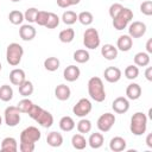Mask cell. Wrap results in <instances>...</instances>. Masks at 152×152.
Here are the masks:
<instances>
[{
	"label": "cell",
	"mask_w": 152,
	"mask_h": 152,
	"mask_svg": "<svg viewBox=\"0 0 152 152\" xmlns=\"http://www.w3.org/2000/svg\"><path fill=\"white\" fill-rule=\"evenodd\" d=\"M28 116L31 119H33L34 121H37L42 127L44 128H49L52 126L53 124V116L50 112L43 109L40 106H37L33 103V106L31 107V109L28 110Z\"/></svg>",
	"instance_id": "6da1fadb"
},
{
	"label": "cell",
	"mask_w": 152,
	"mask_h": 152,
	"mask_svg": "<svg viewBox=\"0 0 152 152\" xmlns=\"http://www.w3.org/2000/svg\"><path fill=\"white\" fill-rule=\"evenodd\" d=\"M88 94L95 102H102L106 99V90L100 77L93 76L88 81Z\"/></svg>",
	"instance_id": "7a4b0ae2"
},
{
	"label": "cell",
	"mask_w": 152,
	"mask_h": 152,
	"mask_svg": "<svg viewBox=\"0 0 152 152\" xmlns=\"http://www.w3.org/2000/svg\"><path fill=\"white\" fill-rule=\"evenodd\" d=\"M146 128H147V116H146V114L142 113V112L134 113L131 118V124H129L131 132L134 135L139 137V135H142L146 132Z\"/></svg>",
	"instance_id": "3957f363"
},
{
	"label": "cell",
	"mask_w": 152,
	"mask_h": 152,
	"mask_svg": "<svg viewBox=\"0 0 152 152\" xmlns=\"http://www.w3.org/2000/svg\"><path fill=\"white\" fill-rule=\"evenodd\" d=\"M24 49L18 43H11L6 49V59L7 63L12 66H17L23 58Z\"/></svg>",
	"instance_id": "277c9868"
},
{
	"label": "cell",
	"mask_w": 152,
	"mask_h": 152,
	"mask_svg": "<svg viewBox=\"0 0 152 152\" xmlns=\"http://www.w3.org/2000/svg\"><path fill=\"white\" fill-rule=\"evenodd\" d=\"M133 19V12L132 10L127 8V7H124L122 11L113 19V26L115 30L118 31H121L124 28L127 27V25L131 23V20Z\"/></svg>",
	"instance_id": "5b68a950"
},
{
	"label": "cell",
	"mask_w": 152,
	"mask_h": 152,
	"mask_svg": "<svg viewBox=\"0 0 152 152\" xmlns=\"http://www.w3.org/2000/svg\"><path fill=\"white\" fill-rule=\"evenodd\" d=\"M83 44L87 49L94 50L100 45V34L99 31L94 27H89L83 33Z\"/></svg>",
	"instance_id": "8992f818"
},
{
	"label": "cell",
	"mask_w": 152,
	"mask_h": 152,
	"mask_svg": "<svg viewBox=\"0 0 152 152\" xmlns=\"http://www.w3.org/2000/svg\"><path fill=\"white\" fill-rule=\"evenodd\" d=\"M42 137L40 131L34 126H28L20 133V142H33L36 144Z\"/></svg>",
	"instance_id": "52a82bcc"
},
{
	"label": "cell",
	"mask_w": 152,
	"mask_h": 152,
	"mask_svg": "<svg viewBox=\"0 0 152 152\" xmlns=\"http://www.w3.org/2000/svg\"><path fill=\"white\" fill-rule=\"evenodd\" d=\"M5 124L8 127H15L20 122V110L17 106H10L5 109Z\"/></svg>",
	"instance_id": "ba28073f"
},
{
	"label": "cell",
	"mask_w": 152,
	"mask_h": 152,
	"mask_svg": "<svg viewBox=\"0 0 152 152\" xmlns=\"http://www.w3.org/2000/svg\"><path fill=\"white\" fill-rule=\"evenodd\" d=\"M91 109H93V104H91V102H90L88 99H86V97L80 99L78 102L72 107L74 114H75L76 116H78V118H84V116H87V115L91 112Z\"/></svg>",
	"instance_id": "9c48e42d"
},
{
	"label": "cell",
	"mask_w": 152,
	"mask_h": 152,
	"mask_svg": "<svg viewBox=\"0 0 152 152\" xmlns=\"http://www.w3.org/2000/svg\"><path fill=\"white\" fill-rule=\"evenodd\" d=\"M114 124H115V115L112 113H104L97 119L96 126L100 129V132L106 133V132L110 131V128L114 126Z\"/></svg>",
	"instance_id": "30bf717a"
},
{
	"label": "cell",
	"mask_w": 152,
	"mask_h": 152,
	"mask_svg": "<svg viewBox=\"0 0 152 152\" xmlns=\"http://www.w3.org/2000/svg\"><path fill=\"white\" fill-rule=\"evenodd\" d=\"M146 33V25L142 21H133L128 26V36L131 38H140Z\"/></svg>",
	"instance_id": "8fae6325"
},
{
	"label": "cell",
	"mask_w": 152,
	"mask_h": 152,
	"mask_svg": "<svg viewBox=\"0 0 152 152\" xmlns=\"http://www.w3.org/2000/svg\"><path fill=\"white\" fill-rule=\"evenodd\" d=\"M112 108L115 113L118 114H125L128 109H129V101L127 97H124V96H119L116 97L113 103H112Z\"/></svg>",
	"instance_id": "7c38bea8"
},
{
	"label": "cell",
	"mask_w": 152,
	"mask_h": 152,
	"mask_svg": "<svg viewBox=\"0 0 152 152\" xmlns=\"http://www.w3.org/2000/svg\"><path fill=\"white\" fill-rule=\"evenodd\" d=\"M121 70L116 66H108L104 69L103 71V76H104V80L109 83H115L118 82L120 78H121Z\"/></svg>",
	"instance_id": "4fadbf2b"
},
{
	"label": "cell",
	"mask_w": 152,
	"mask_h": 152,
	"mask_svg": "<svg viewBox=\"0 0 152 152\" xmlns=\"http://www.w3.org/2000/svg\"><path fill=\"white\" fill-rule=\"evenodd\" d=\"M80 75H81V70L76 65H68L63 71V77L68 82H75L76 80H78Z\"/></svg>",
	"instance_id": "5bb4252c"
},
{
	"label": "cell",
	"mask_w": 152,
	"mask_h": 152,
	"mask_svg": "<svg viewBox=\"0 0 152 152\" xmlns=\"http://www.w3.org/2000/svg\"><path fill=\"white\" fill-rule=\"evenodd\" d=\"M36 28L32 26V25H28V24H25V25H21V27L19 28V36L25 42H30L32 40L34 37H36Z\"/></svg>",
	"instance_id": "9a60e30c"
},
{
	"label": "cell",
	"mask_w": 152,
	"mask_h": 152,
	"mask_svg": "<svg viewBox=\"0 0 152 152\" xmlns=\"http://www.w3.org/2000/svg\"><path fill=\"white\" fill-rule=\"evenodd\" d=\"M132 45H133V39L128 34H122L118 38V42H116V49L118 50L127 52L132 49Z\"/></svg>",
	"instance_id": "2e32d148"
},
{
	"label": "cell",
	"mask_w": 152,
	"mask_h": 152,
	"mask_svg": "<svg viewBox=\"0 0 152 152\" xmlns=\"http://www.w3.org/2000/svg\"><path fill=\"white\" fill-rule=\"evenodd\" d=\"M25 80H26V75H25V71L23 69L15 68L10 72V81L13 86L19 87Z\"/></svg>",
	"instance_id": "e0dca14e"
},
{
	"label": "cell",
	"mask_w": 152,
	"mask_h": 152,
	"mask_svg": "<svg viewBox=\"0 0 152 152\" xmlns=\"http://www.w3.org/2000/svg\"><path fill=\"white\" fill-rule=\"evenodd\" d=\"M101 55L107 61H113L118 57V49L113 44H104L101 48Z\"/></svg>",
	"instance_id": "ac0fdd59"
},
{
	"label": "cell",
	"mask_w": 152,
	"mask_h": 152,
	"mask_svg": "<svg viewBox=\"0 0 152 152\" xmlns=\"http://www.w3.org/2000/svg\"><path fill=\"white\" fill-rule=\"evenodd\" d=\"M71 95V90L66 84H58L55 88V96L59 101H66Z\"/></svg>",
	"instance_id": "d6986e66"
},
{
	"label": "cell",
	"mask_w": 152,
	"mask_h": 152,
	"mask_svg": "<svg viewBox=\"0 0 152 152\" xmlns=\"http://www.w3.org/2000/svg\"><path fill=\"white\" fill-rule=\"evenodd\" d=\"M1 151L4 152H17L18 142L13 137H6L1 141Z\"/></svg>",
	"instance_id": "ffe728a7"
},
{
	"label": "cell",
	"mask_w": 152,
	"mask_h": 152,
	"mask_svg": "<svg viewBox=\"0 0 152 152\" xmlns=\"http://www.w3.org/2000/svg\"><path fill=\"white\" fill-rule=\"evenodd\" d=\"M126 96L128 100H138L141 96V87L138 83H131L126 88Z\"/></svg>",
	"instance_id": "44dd1931"
},
{
	"label": "cell",
	"mask_w": 152,
	"mask_h": 152,
	"mask_svg": "<svg viewBox=\"0 0 152 152\" xmlns=\"http://www.w3.org/2000/svg\"><path fill=\"white\" fill-rule=\"evenodd\" d=\"M109 148L114 152H121L126 150V140L122 137H114L109 141Z\"/></svg>",
	"instance_id": "7402d4cb"
},
{
	"label": "cell",
	"mask_w": 152,
	"mask_h": 152,
	"mask_svg": "<svg viewBox=\"0 0 152 152\" xmlns=\"http://www.w3.org/2000/svg\"><path fill=\"white\" fill-rule=\"evenodd\" d=\"M46 142L51 147H59L63 144V137L58 132H50L46 137Z\"/></svg>",
	"instance_id": "603a6c76"
},
{
	"label": "cell",
	"mask_w": 152,
	"mask_h": 152,
	"mask_svg": "<svg viewBox=\"0 0 152 152\" xmlns=\"http://www.w3.org/2000/svg\"><path fill=\"white\" fill-rule=\"evenodd\" d=\"M104 142V138L102 135V133H99V132H95V133H91L89 139H88V144L91 148H100Z\"/></svg>",
	"instance_id": "cb8c5ba5"
},
{
	"label": "cell",
	"mask_w": 152,
	"mask_h": 152,
	"mask_svg": "<svg viewBox=\"0 0 152 152\" xmlns=\"http://www.w3.org/2000/svg\"><path fill=\"white\" fill-rule=\"evenodd\" d=\"M71 145L76 150H84L87 147V145H88V140L81 133H77V134H74L72 135V138H71Z\"/></svg>",
	"instance_id": "d4e9b609"
},
{
	"label": "cell",
	"mask_w": 152,
	"mask_h": 152,
	"mask_svg": "<svg viewBox=\"0 0 152 152\" xmlns=\"http://www.w3.org/2000/svg\"><path fill=\"white\" fill-rule=\"evenodd\" d=\"M58 125H59V128L63 132H70V131H72L75 128V121H74V119L71 116H68V115L61 118Z\"/></svg>",
	"instance_id": "484cf974"
},
{
	"label": "cell",
	"mask_w": 152,
	"mask_h": 152,
	"mask_svg": "<svg viewBox=\"0 0 152 152\" xmlns=\"http://www.w3.org/2000/svg\"><path fill=\"white\" fill-rule=\"evenodd\" d=\"M18 90H19V94H20L21 96L27 97V96L32 95V93H33V90H34V88H33V83H32L31 81L25 80V81L18 87Z\"/></svg>",
	"instance_id": "4316f807"
},
{
	"label": "cell",
	"mask_w": 152,
	"mask_h": 152,
	"mask_svg": "<svg viewBox=\"0 0 152 152\" xmlns=\"http://www.w3.org/2000/svg\"><path fill=\"white\" fill-rule=\"evenodd\" d=\"M134 63L137 66H147L150 64V53L147 52H138L134 56Z\"/></svg>",
	"instance_id": "83f0119b"
},
{
	"label": "cell",
	"mask_w": 152,
	"mask_h": 152,
	"mask_svg": "<svg viewBox=\"0 0 152 152\" xmlns=\"http://www.w3.org/2000/svg\"><path fill=\"white\" fill-rule=\"evenodd\" d=\"M13 99V89L8 84H4L0 87V100L4 102H8Z\"/></svg>",
	"instance_id": "f1b7e54d"
},
{
	"label": "cell",
	"mask_w": 152,
	"mask_h": 152,
	"mask_svg": "<svg viewBox=\"0 0 152 152\" xmlns=\"http://www.w3.org/2000/svg\"><path fill=\"white\" fill-rule=\"evenodd\" d=\"M58 38L62 43H71L75 38V31L72 28H65L62 30L58 34Z\"/></svg>",
	"instance_id": "f546056e"
},
{
	"label": "cell",
	"mask_w": 152,
	"mask_h": 152,
	"mask_svg": "<svg viewBox=\"0 0 152 152\" xmlns=\"http://www.w3.org/2000/svg\"><path fill=\"white\" fill-rule=\"evenodd\" d=\"M8 20L10 23H12L13 25H20L25 19H24V13L18 11V10H14V11H11L10 14H8Z\"/></svg>",
	"instance_id": "4dcf8cb0"
},
{
	"label": "cell",
	"mask_w": 152,
	"mask_h": 152,
	"mask_svg": "<svg viewBox=\"0 0 152 152\" xmlns=\"http://www.w3.org/2000/svg\"><path fill=\"white\" fill-rule=\"evenodd\" d=\"M89 58H90V55L84 49H78L74 52V61H76L77 63H87Z\"/></svg>",
	"instance_id": "1f68e13d"
},
{
	"label": "cell",
	"mask_w": 152,
	"mask_h": 152,
	"mask_svg": "<svg viewBox=\"0 0 152 152\" xmlns=\"http://www.w3.org/2000/svg\"><path fill=\"white\" fill-rule=\"evenodd\" d=\"M59 59L57 57H48L44 61V68L48 71H56L59 68Z\"/></svg>",
	"instance_id": "d6a6232c"
},
{
	"label": "cell",
	"mask_w": 152,
	"mask_h": 152,
	"mask_svg": "<svg viewBox=\"0 0 152 152\" xmlns=\"http://www.w3.org/2000/svg\"><path fill=\"white\" fill-rule=\"evenodd\" d=\"M58 25H59V17H58L56 13L49 12V14H48V20H46V23H45V27L52 30V28H56Z\"/></svg>",
	"instance_id": "836d02e7"
},
{
	"label": "cell",
	"mask_w": 152,
	"mask_h": 152,
	"mask_svg": "<svg viewBox=\"0 0 152 152\" xmlns=\"http://www.w3.org/2000/svg\"><path fill=\"white\" fill-rule=\"evenodd\" d=\"M77 20H78L82 25L88 26V25H90V24L93 23L94 17H93V14H91L90 12H88V11H83V12H81L80 14H77Z\"/></svg>",
	"instance_id": "e575fe53"
},
{
	"label": "cell",
	"mask_w": 152,
	"mask_h": 152,
	"mask_svg": "<svg viewBox=\"0 0 152 152\" xmlns=\"http://www.w3.org/2000/svg\"><path fill=\"white\" fill-rule=\"evenodd\" d=\"M77 131L81 134L89 133L91 131V122H90V120H88V119H81L77 122Z\"/></svg>",
	"instance_id": "d590c367"
},
{
	"label": "cell",
	"mask_w": 152,
	"mask_h": 152,
	"mask_svg": "<svg viewBox=\"0 0 152 152\" xmlns=\"http://www.w3.org/2000/svg\"><path fill=\"white\" fill-rule=\"evenodd\" d=\"M62 21L66 25H72L77 21V14L74 11H65L62 15Z\"/></svg>",
	"instance_id": "8d00e7d4"
},
{
	"label": "cell",
	"mask_w": 152,
	"mask_h": 152,
	"mask_svg": "<svg viewBox=\"0 0 152 152\" xmlns=\"http://www.w3.org/2000/svg\"><path fill=\"white\" fill-rule=\"evenodd\" d=\"M127 80H135L139 76V68L137 65H128L124 71Z\"/></svg>",
	"instance_id": "74e56055"
},
{
	"label": "cell",
	"mask_w": 152,
	"mask_h": 152,
	"mask_svg": "<svg viewBox=\"0 0 152 152\" xmlns=\"http://www.w3.org/2000/svg\"><path fill=\"white\" fill-rule=\"evenodd\" d=\"M33 106V102L31 101V100H28V99H23V100H20L19 102H18V109L20 110V113H28V110L31 109V107Z\"/></svg>",
	"instance_id": "f35d334b"
},
{
	"label": "cell",
	"mask_w": 152,
	"mask_h": 152,
	"mask_svg": "<svg viewBox=\"0 0 152 152\" xmlns=\"http://www.w3.org/2000/svg\"><path fill=\"white\" fill-rule=\"evenodd\" d=\"M37 13H38V10L36 7H30L25 11L24 13V19L27 20L28 23H34L36 21V17H37Z\"/></svg>",
	"instance_id": "ab89813d"
},
{
	"label": "cell",
	"mask_w": 152,
	"mask_h": 152,
	"mask_svg": "<svg viewBox=\"0 0 152 152\" xmlns=\"http://www.w3.org/2000/svg\"><path fill=\"white\" fill-rule=\"evenodd\" d=\"M122 8H124V6H122L121 4H119V2L112 4L110 7H109V15H110V18L114 19V18L122 11Z\"/></svg>",
	"instance_id": "60d3db41"
},
{
	"label": "cell",
	"mask_w": 152,
	"mask_h": 152,
	"mask_svg": "<svg viewBox=\"0 0 152 152\" xmlns=\"http://www.w3.org/2000/svg\"><path fill=\"white\" fill-rule=\"evenodd\" d=\"M140 12L145 15H152V1L146 0L140 5Z\"/></svg>",
	"instance_id": "b9f144b4"
},
{
	"label": "cell",
	"mask_w": 152,
	"mask_h": 152,
	"mask_svg": "<svg viewBox=\"0 0 152 152\" xmlns=\"http://www.w3.org/2000/svg\"><path fill=\"white\" fill-rule=\"evenodd\" d=\"M48 14H49V12H46V11H38L34 23H37L39 26H45V23L48 20Z\"/></svg>",
	"instance_id": "7bdbcfd3"
},
{
	"label": "cell",
	"mask_w": 152,
	"mask_h": 152,
	"mask_svg": "<svg viewBox=\"0 0 152 152\" xmlns=\"http://www.w3.org/2000/svg\"><path fill=\"white\" fill-rule=\"evenodd\" d=\"M36 148V144L33 142H20L19 144V150L21 152H33Z\"/></svg>",
	"instance_id": "ee69618b"
},
{
	"label": "cell",
	"mask_w": 152,
	"mask_h": 152,
	"mask_svg": "<svg viewBox=\"0 0 152 152\" xmlns=\"http://www.w3.org/2000/svg\"><path fill=\"white\" fill-rule=\"evenodd\" d=\"M57 5L61 8H66V7L71 6V2H70V0H57Z\"/></svg>",
	"instance_id": "f6af8a7d"
},
{
	"label": "cell",
	"mask_w": 152,
	"mask_h": 152,
	"mask_svg": "<svg viewBox=\"0 0 152 152\" xmlns=\"http://www.w3.org/2000/svg\"><path fill=\"white\" fill-rule=\"evenodd\" d=\"M145 77H146L147 81H152V68H151V66H148V68L146 69V71H145Z\"/></svg>",
	"instance_id": "bcb514c9"
},
{
	"label": "cell",
	"mask_w": 152,
	"mask_h": 152,
	"mask_svg": "<svg viewBox=\"0 0 152 152\" xmlns=\"http://www.w3.org/2000/svg\"><path fill=\"white\" fill-rule=\"evenodd\" d=\"M146 51L147 53H152V39H148L146 43Z\"/></svg>",
	"instance_id": "7dc6e473"
},
{
	"label": "cell",
	"mask_w": 152,
	"mask_h": 152,
	"mask_svg": "<svg viewBox=\"0 0 152 152\" xmlns=\"http://www.w3.org/2000/svg\"><path fill=\"white\" fill-rule=\"evenodd\" d=\"M146 145L148 147H152V134L151 133H148L147 137H146Z\"/></svg>",
	"instance_id": "c3c4849f"
},
{
	"label": "cell",
	"mask_w": 152,
	"mask_h": 152,
	"mask_svg": "<svg viewBox=\"0 0 152 152\" xmlns=\"http://www.w3.org/2000/svg\"><path fill=\"white\" fill-rule=\"evenodd\" d=\"M80 1H81V0H70L71 6H72V5H77V4H80Z\"/></svg>",
	"instance_id": "681fc988"
},
{
	"label": "cell",
	"mask_w": 152,
	"mask_h": 152,
	"mask_svg": "<svg viewBox=\"0 0 152 152\" xmlns=\"http://www.w3.org/2000/svg\"><path fill=\"white\" fill-rule=\"evenodd\" d=\"M12 2H19V1H21V0H11Z\"/></svg>",
	"instance_id": "f907efd6"
},
{
	"label": "cell",
	"mask_w": 152,
	"mask_h": 152,
	"mask_svg": "<svg viewBox=\"0 0 152 152\" xmlns=\"http://www.w3.org/2000/svg\"><path fill=\"white\" fill-rule=\"evenodd\" d=\"M1 124H2V119H1V116H0V126H1Z\"/></svg>",
	"instance_id": "816d5d0a"
},
{
	"label": "cell",
	"mask_w": 152,
	"mask_h": 152,
	"mask_svg": "<svg viewBox=\"0 0 152 152\" xmlns=\"http://www.w3.org/2000/svg\"><path fill=\"white\" fill-rule=\"evenodd\" d=\"M1 68H2V65H1V62H0V70H1Z\"/></svg>",
	"instance_id": "f5cc1de1"
}]
</instances>
